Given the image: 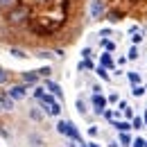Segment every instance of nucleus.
Returning <instances> with one entry per match:
<instances>
[{"instance_id":"1","label":"nucleus","mask_w":147,"mask_h":147,"mask_svg":"<svg viewBox=\"0 0 147 147\" xmlns=\"http://www.w3.org/2000/svg\"><path fill=\"white\" fill-rule=\"evenodd\" d=\"M5 18H7L9 25H23L25 20L30 18V9H27V7H23V5H18V7H14L11 11H7V14H5Z\"/></svg>"},{"instance_id":"2","label":"nucleus","mask_w":147,"mask_h":147,"mask_svg":"<svg viewBox=\"0 0 147 147\" xmlns=\"http://www.w3.org/2000/svg\"><path fill=\"white\" fill-rule=\"evenodd\" d=\"M104 14H107V2H104V0H93V5H91L93 20H102Z\"/></svg>"},{"instance_id":"3","label":"nucleus","mask_w":147,"mask_h":147,"mask_svg":"<svg viewBox=\"0 0 147 147\" xmlns=\"http://www.w3.org/2000/svg\"><path fill=\"white\" fill-rule=\"evenodd\" d=\"M5 93H7V95H9L11 100H14V102H16V100H23V97L27 95V84H18V86H9V88H7Z\"/></svg>"},{"instance_id":"4","label":"nucleus","mask_w":147,"mask_h":147,"mask_svg":"<svg viewBox=\"0 0 147 147\" xmlns=\"http://www.w3.org/2000/svg\"><path fill=\"white\" fill-rule=\"evenodd\" d=\"M43 88H45V91L50 93V95H55L57 100H63V91H61V86H59L57 82H52L50 77L45 79V84H43Z\"/></svg>"},{"instance_id":"5","label":"nucleus","mask_w":147,"mask_h":147,"mask_svg":"<svg viewBox=\"0 0 147 147\" xmlns=\"http://www.w3.org/2000/svg\"><path fill=\"white\" fill-rule=\"evenodd\" d=\"M107 97L102 93H93V107H95V115H102V111L107 109Z\"/></svg>"},{"instance_id":"6","label":"nucleus","mask_w":147,"mask_h":147,"mask_svg":"<svg viewBox=\"0 0 147 147\" xmlns=\"http://www.w3.org/2000/svg\"><path fill=\"white\" fill-rule=\"evenodd\" d=\"M0 111H14V100L7 93H0Z\"/></svg>"},{"instance_id":"7","label":"nucleus","mask_w":147,"mask_h":147,"mask_svg":"<svg viewBox=\"0 0 147 147\" xmlns=\"http://www.w3.org/2000/svg\"><path fill=\"white\" fill-rule=\"evenodd\" d=\"M23 82H25V84H30V86H36V84H38L36 70H25V73H23Z\"/></svg>"},{"instance_id":"8","label":"nucleus","mask_w":147,"mask_h":147,"mask_svg":"<svg viewBox=\"0 0 147 147\" xmlns=\"http://www.w3.org/2000/svg\"><path fill=\"white\" fill-rule=\"evenodd\" d=\"M100 66L107 68V70H113V68H115V63H113V59H111V52H102V57H100Z\"/></svg>"},{"instance_id":"9","label":"nucleus","mask_w":147,"mask_h":147,"mask_svg":"<svg viewBox=\"0 0 147 147\" xmlns=\"http://www.w3.org/2000/svg\"><path fill=\"white\" fill-rule=\"evenodd\" d=\"M20 0H0V11L2 14H7V11H11L14 7H18Z\"/></svg>"},{"instance_id":"10","label":"nucleus","mask_w":147,"mask_h":147,"mask_svg":"<svg viewBox=\"0 0 147 147\" xmlns=\"http://www.w3.org/2000/svg\"><path fill=\"white\" fill-rule=\"evenodd\" d=\"M113 127H115V131H129L131 122L129 120H113Z\"/></svg>"},{"instance_id":"11","label":"nucleus","mask_w":147,"mask_h":147,"mask_svg":"<svg viewBox=\"0 0 147 147\" xmlns=\"http://www.w3.org/2000/svg\"><path fill=\"white\" fill-rule=\"evenodd\" d=\"M27 143H30V147H43V138H41L38 134H30Z\"/></svg>"},{"instance_id":"12","label":"nucleus","mask_w":147,"mask_h":147,"mask_svg":"<svg viewBox=\"0 0 147 147\" xmlns=\"http://www.w3.org/2000/svg\"><path fill=\"white\" fill-rule=\"evenodd\" d=\"M77 70H88V73H91V70H95V66H93L91 59H82V61L77 63Z\"/></svg>"},{"instance_id":"13","label":"nucleus","mask_w":147,"mask_h":147,"mask_svg":"<svg viewBox=\"0 0 147 147\" xmlns=\"http://www.w3.org/2000/svg\"><path fill=\"white\" fill-rule=\"evenodd\" d=\"M100 45L104 48V52H113V50H115V43H113L111 38H100Z\"/></svg>"},{"instance_id":"14","label":"nucleus","mask_w":147,"mask_h":147,"mask_svg":"<svg viewBox=\"0 0 147 147\" xmlns=\"http://www.w3.org/2000/svg\"><path fill=\"white\" fill-rule=\"evenodd\" d=\"M95 73H97V77H100L102 82H111V75H109V70H107V68L97 66V68H95Z\"/></svg>"},{"instance_id":"15","label":"nucleus","mask_w":147,"mask_h":147,"mask_svg":"<svg viewBox=\"0 0 147 147\" xmlns=\"http://www.w3.org/2000/svg\"><path fill=\"white\" fill-rule=\"evenodd\" d=\"M75 109H77V113H82V115H86V113H88V109H86V102H84L82 97H77V102H75Z\"/></svg>"},{"instance_id":"16","label":"nucleus","mask_w":147,"mask_h":147,"mask_svg":"<svg viewBox=\"0 0 147 147\" xmlns=\"http://www.w3.org/2000/svg\"><path fill=\"white\" fill-rule=\"evenodd\" d=\"M36 75H38V79H48V77L52 75V68H50V66H43V68L36 70Z\"/></svg>"},{"instance_id":"17","label":"nucleus","mask_w":147,"mask_h":147,"mask_svg":"<svg viewBox=\"0 0 147 147\" xmlns=\"http://www.w3.org/2000/svg\"><path fill=\"white\" fill-rule=\"evenodd\" d=\"M140 57V52H138V45H131L129 48V52H127V61H136Z\"/></svg>"},{"instance_id":"18","label":"nucleus","mask_w":147,"mask_h":147,"mask_svg":"<svg viewBox=\"0 0 147 147\" xmlns=\"http://www.w3.org/2000/svg\"><path fill=\"white\" fill-rule=\"evenodd\" d=\"M9 55L16 57V59H25V57H27V52H25L23 48H9Z\"/></svg>"},{"instance_id":"19","label":"nucleus","mask_w":147,"mask_h":147,"mask_svg":"<svg viewBox=\"0 0 147 147\" xmlns=\"http://www.w3.org/2000/svg\"><path fill=\"white\" fill-rule=\"evenodd\" d=\"M131 95H134V97H143V95H145V86L134 84V86H131Z\"/></svg>"},{"instance_id":"20","label":"nucleus","mask_w":147,"mask_h":147,"mask_svg":"<svg viewBox=\"0 0 147 147\" xmlns=\"http://www.w3.org/2000/svg\"><path fill=\"white\" fill-rule=\"evenodd\" d=\"M107 20H109V23H120V20H122V14H120V11H109V14H107Z\"/></svg>"},{"instance_id":"21","label":"nucleus","mask_w":147,"mask_h":147,"mask_svg":"<svg viewBox=\"0 0 147 147\" xmlns=\"http://www.w3.org/2000/svg\"><path fill=\"white\" fill-rule=\"evenodd\" d=\"M143 127H145L143 118H140V115H134V118H131V129H143Z\"/></svg>"},{"instance_id":"22","label":"nucleus","mask_w":147,"mask_h":147,"mask_svg":"<svg viewBox=\"0 0 147 147\" xmlns=\"http://www.w3.org/2000/svg\"><path fill=\"white\" fill-rule=\"evenodd\" d=\"M127 77H129V82H131V86H134V84H140V73H136V70H129Z\"/></svg>"},{"instance_id":"23","label":"nucleus","mask_w":147,"mask_h":147,"mask_svg":"<svg viewBox=\"0 0 147 147\" xmlns=\"http://www.w3.org/2000/svg\"><path fill=\"white\" fill-rule=\"evenodd\" d=\"M57 131H59L61 136H66V131H68V120H59V122H57Z\"/></svg>"},{"instance_id":"24","label":"nucleus","mask_w":147,"mask_h":147,"mask_svg":"<svg viewBox=\"0 0 147 147\" xmlns=\"http://www.w3.org/2000/svg\"><path fill=\"white\" fill-rule=\"evenodd\" d=\"M118 134H120V143H122V147L131 145V136H129L127 131H118Z\"/></svg>"},{"instance_id":"25","label":"nucleus","mask_w":147,"mask_h":147,"mask_svg":"<svg viewBox=\"0 0 147 147\" xmlns=\"http://www.w3.org/2000/svg\"><path fill=\"white\" fill-rule=\"evenodd\" d=\"M30 118H32L34 122H41V120H43V113L38 109H30Z\"/></svg>"},{"instance_id":"26","label":"nucleus","mask_w":147,"mask_h":147,"mask_svg":"<svg viewBox=\"0 0 147 147\" xmlns=\"http://www.w3.org/2000/svg\"><path fill=\"white\" fill-rule=\"evenodd\" d=\"M131 43H134V45H140V43H143V32H140V30H138V32H134Z\"/></svg>"},{"instance_id":"27","label":"nucleus","mask_w":147,"mask_h":147,"mask_svg":"<svg viewBox=\"0 0 147 147\" xmlns=\"http://www.w3.org/2000/svg\"><path fill=\"white\" fill-rule=\"evenodd\" d=\"M48 113H50V115H59V113H61V104H59V102H55V104L48 109Z\"/></svg>"},{"instance_id":"28","label":"nucleus","mask_w":147,"mask_h":147,"mask_svg":"<svg viewBox=\"0 0 147 147\" xmlns=\"http://www.w3.org/2000/svg\"><path fill=\"white\" fill-rule=\"evenodd\" d=\"M100 36H102V38L113 36V30H111V27H102V30H100Z\"/></svg>"},{"instance_id":"29","label":"nucleus","mask_w":147,"mask_h":147,"mask_svg":"<svg viewBox=\"0 0 147 147\" xmlns=\"http://www.w3.org/2000/svg\"><path fill=\"white\" fill-rule=\"evenodd\" d=\"M91 57H93V50L88 48V45H86V48L82 50V59H91Z\"/></svg>"},{"instance_id":"30","label":"nucleus","mask_w":147,"mask_h":147,"mask_svg":"<svg viewBox=\"0 0 147 147\" xmlns=\"http://www.w3.org/2000/svg\"><path fill=\"white\" fill-rule=\"evenodd\" d=\"M97 134H100V129H97V125H91V127H88V136H91V138H95Z\"/></svg>"},{"instance_id":"31","label":"nucleus","mask_w":147,"mask_h":147,"mask_svg":"<svg viewBox=\"0 0 147 147\" xmlns=\"http://www.w3.org/2000/svg\"><path fill=\"white\" fill-rule=\"evenodd\" d=\"M7 79H9V73L0 68V84H7Z\"/></svg>"},{"instance_id":"32","label":"nucleus","mask_w":147,"mask_h":147,"mask_svg":"<svg viewBox=\"0 0 147 147\" xmlns=\"http://www.w3.org/2000/svg\"><path fill=\"white\" fill-rule=\"evenodd\" d=\"M102 115H104L107 120H113V118H115V111H109V109H104V111H102Z\"/></svg>"},{"instance_id":"33","label":"nucleus","mask_w":147,"mask_h":147,"mask_svg":"<svg viewBox=\"0 0 147 147\" xmlns=\"http://www.w3.org/2000/svg\"><path fill=\"white\" fill-rule=\"evenodd\" d=\"M131 147H145V138H136V140H131Z\"/></svg>"},{"instance_id":"34","label":"nucleus","mask_w":147,"mask_h":147,"mask_svg":"<svg viewBox=\"0 0 147 147\" xmlns=\"http://www.w3.org/2000/svg\"><path fill=\"white\" fill-rule=\"evenodd\" d=\"M36 57H41V59H50L52 55H50L48 50H38V52H36Z\"/></svg>"},{"instance_id":"35","label":"nucleus","mask_w":147,"mask_h":147,"mask_svg":"<svg viewBox=\"0 0 147 147\" xmlns=\"http://www.w3.org/2000/svg\"><path fill=\"white\" fill-rule=\"evenodd\" d=\"M43 93H45V88H43V86H36V88H34V97H41V95H43Z\"/></svg>"},{"instance_id":"36","label":"nucleus","mask_w":147,"mask_h":147,"mask_svg":"<svg viewBox=\"0 0 147 147\" xmlns=\"http://www.w3.org/2000/svg\"><path fill=\"white\" fill-rule=\"evenodd\" d=\"M122 113H125V115H127L129 120H131V118H134V109H131V107H127V109H122Z\"/></svg>"},{"instance_id":"37","label":"nucleus","mask_w":147,"mask_h":147,"mask_svg":"<svg viewBox=\"0 0 147 147\" xmlns=\"http://www.w3.org/2000/svg\"><path fill=\"white\" fill-rule=\"evenodd\" d=\"M107 102H111V104H115V102H118V93H111L109 97H107Z\"/></svg>"},{"instance_id":"38","label":"nucleus","mask_w":147,"mask_h":147,"mask_svg":"<svg viewBox=\"0 0 147 147\" xmlns=\"http://www.w3.org/2000/svg\"><path fill=\"white\" fill-rule=\"evenodd\" d=\"M66 147H77V143H75V140H68V143H66Z\"/></svg>"},{"instance_id":"39","label":"nucleus","mask_w":147,"mask_h":147,"mask_svg":"<svg viewBox=\"0 0 147 147\" xmlns=\"http://www.w3.org/2000/svg\"><path fill=\"white\" fill-rule=\"evenodd\" d=\"M0 136H2V138H7V136H9V134H7V131H5V129L0 127Z\"/></svg>"},{"instance_id":"40","label":"nucleus","mask_w":147,"mask_h":147,"mask_svg":"<svg viewBox=\"0 0 147 147\" xmlns=\"http://www.w3.org/2000/svg\"><path fill=\"white\" fill-rule=\"evenodd\" d=\"M86 145H88V147H100L97 143H95V140H91V143H86Z\"/></svg>"},{"instance_id":"41","label":"nucleus","mask_w":147,"mask_h":147,"mask_svg":"<svg viewBox=\"0 0 147 147\" xmlns=\"http://www.w3.org/2000/svg\"><path fill=\"white\" fill-rule=\"evenodd\" d=\"M34 2H36V5H45L48 0H34Z\"/></svg>"},{"instance_id":"42","label":"nucleus","mask_w":147,"mask_h":147,"mask_svg":"<svg viewBox=\"0 0 147 147\" xmlns=\"http://www.w3.org/2000/svg\"><path fill=\"white\" fill-rule=\"evenodd\" d=\"M109 147H120V145H118V143H109Z\"/></svg>"},{"instance_id":"43","label":"nucleus","mask_w":147,"mask_h":147,"mask_svg":"<svg viewBox=\"0 0 147 147\" xmlns=\"http://www.w3.org/2000/svg\"><path fill=\"white\" fill-rule=\"evenodd\" d=\"M79 147H88V145H86V143H79Z\"/></svg>"},{"instance_id":"44","label":"nucleus","mask_w":147,"mask_h":147,"mask_svg":"<svg viewBox=\"0 0 147 147\" xmlns=\"http://www.w3.org/2000/svg\"><path fill=\"white\" fill-rule=\"evenodd\" d=\"M143 122H145V125H147V113H145V118H143Z\"/></svg>"},{"instance_id":"45","label":"nucleus","mask_w":147,"mask_h":147,"mask_svg":"<svg viewBox=\"0 0 147 147\" xmlns=\"http://www.w3.org/2000/svg\"><path fill=\"white\" fill-rule=\"evenodd\" d=\"M145 147H147V140H145Z\"/></svg>"}]
</instances>
